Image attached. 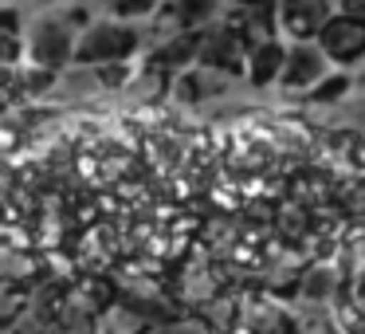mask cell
Instances as JSON below:
<instances>
[{
    "label": "cell",
    "instance_id": "d6986e66",
    "mask_svg": "<svg viewBox=\"0 0 365 334\" xmlns=\"http://www.w3.org/2000/svg\"><path fill=\"white\" fill-rule=\"evenodd\" d=\"M252 4H267V0H228V9H252Z\"/></svg>",
    "mask_w": 365,
    "mask_h": 334
},
{
    "label": "cell",
    "instance_id": "52a82bcc",
    "mask_svg": "<svg viewBox=\"0 0 365 334\" xmlns=\"http://www.w3.org/2000/svg\"><path fill=\"white\" fill-rule=\"evenodd\" d=\"M326 75H330V64L322 59V51H318L314 44H287L275 87L287 91V95H299L302 98L314 83H322Z\"/></svg>",
    "mask_w": 365,
    "mask_h": 334
},
{
    "label": "cell",
    "instance_id": "ac0fdd59",
    "mask_svg": "<svg viewBox=\"0 0 365 334\" xmlns=\"http://www.w3.org/2000/svg\"><path fill=\"white\" fill-rule=\"evenodd\" d=\"M334 12H349V16H361V0H330Z\"/></svg>",
    "mask_w": 365,
    "mask_h": 334
},
{
    "label": "cell",
    "instance_id": "30bf717a",
    "mask_svg": "<svg viewBox=\"0 0 365 334\" xmlns=\"http://www.w3.org/2000/svg\"><path fill=\"white\" fill-rule=\"evenodd\" d=\"M173 95L181 98V103H189V106H197V103H208V98H220L224 91L232 87V79H224V75H216V71H208V67H185L181 75H173Z\"/></svg>",
    "mask_w": 365,
    "mask_h": 334
},
{
    "label": "cell",
    "instance_id": "2e32d148",
    "mask_svg": "<svg viewBox=\"0 0 365 334\" xmlns=\"http://www.w3.org/2000/svg\"><path fill=\"white\" fill-rule=\"evenodd\" d=\"M334 283H338V275H334L330 268H314V271H307V279H302V299H310V303H330L334 295Z\"/></svg>",
    "mask_w": 365,
    "mask_h": 334
},
{
    "label": "cell",
    "instance_id": "5bb4252c",
    "mask_svg": "<svg viewBox=\"0 0 365 334\" xmlns=\"http://www.w3.org/2000/svg\"><path fill=\"white\" fill-rule=\"evenodd\" d=\"M354 91V75L349 71H330L322 83H314V87L302 95V103H310V106H326V103H341V98Z\"/></svg>",
    "mask_w": 365,
    "mask_h": 334
},
{
    "label": "cell",
    "instance_id": "8fae6325",
    "mask_svg": "<svg viewBox=\"0 0 365 334\" xmlns=\"http://www.w3.org/2000/svg\"><path fill=\"white\" fill-rule=\"evenodd\" d=\"M283 51H287L283 40H267V44L247 48L244 75H240V79H244L247 87H271V83L279 79V67H283Z\"/></svg>",
    "mask_w": 365,
    "mask_h": 334
},
{
    "label": "cell",
    "instance_id": "9c48e42d",
    "mask_svg": "<svg viewBox=\"0 0 365 334\" xmlns=\"http://www.w3.org/2000/svg\"><path fill=\"white\" fill-rule=\"evenodd\" d=\"M220 20L240 36V40H244V48H255V44L279 40V32H275V9H271V0H267V4H252V9H228V12H220Z\"/></svg>",
    "mask_w": 365,
    "mask_h": 334
},
{
    "label": "cell",
    "instance_id": "277c9868",
    "mask_svg": "<svg viewBox=\"0 0 365 334\" xmlns=\"http://www.w3.org/2000/svg\"><path fill=\"white\" fill-rule=\"evenodd\" d=\"M224 0H161L158 12L145 24V40H165V36H181V32H200L212 20H220Z\"/></svg>",
    "mask_w": 365,
    "mask_h": 334
},
{
    "label": "cell",
    "instance_id": "8992f818",
    "mask_svg": "<svg viewBox=\"0 0 365 334\" xmlns=\"http://www.w3.org/2000/svg\"><path fill=\"white\" fill-rule=\"evenodd\" d=\"M275 9V32L283 44H314V36L334 16L330 0H271Z\"/></svg>",
    "mask_w": 365,
    "mask_h": 334
},
{
    "label": "cell",
    "instance_id": "9a60e30c",
    "mask_svg": "<svg viewBox=\"0 0 365 334\" xmlns=\"http://www.w3.org/2000/svg\"><path fill=\"white\" fill-rule=\"evenodd\" d=\"M153 326L145 323L142 315H138L134 307H110L106 310V318H98V334H150Z\"/></svg>",
    "mask_w": 365,
    "mask_h": 334
},
{
    "label": "cell",
    "instance_id": "ffe728a7",
    "mask_svg": "<svg viewBox=\"0 0 365 334\" xmlns=\"http://www.w3.org/2000/svg\"><path fill=\"white\" fill-rule=\"evenodd\" d=\"M32 4H43V9H51V4H56V9H63V4H71V0H32Z\"/></svg>",
    "mask_w": 365,
    "mask_h": 334
},
{
    "label": "cell",
    "instance_id": "ba28073f",
    "mask_svg": "<svg viewBox=\"0 0 365 334\" xmlns=\"http://www.w3.org/2000/svg\"><path fill=\"white\" fill-rule=\"evenodd\" d=\"M197 64V32H181V36H165V40L150 44V56H145V67L165 79L181 75L185 67Z\"/></svg>",
    "mask_w": 365,
    "mask_h": 334
},
{
    "label": "cell",
    "instance_id": "5b68a950",
    "mask_svg": "<svg viewBox=\"0 0 365 334\" xmlns=\"http://www.w3.org/2000/svg\"><path fill=\"white\" fill-rule=\"evenodd\" d=\"M244 56H247L244 40L224 20H212L208 28L197 32V67H208V71L236 83L244 75Z\"/></svg>",
    "mask_w": 365,
    "mask_h": 334
},
{
    "label": "cell",
    "instance_id": "3957f363",
    "mask_svg": "<svg viewBox=\"0 0 365 334\" xmlns=\"http://www.w3.org/2000/svg\"><path fill=\"white\" fill-rule=\"evenodd\" d=\"M314 48L330 64V71H354L361 64L365 51V16H349V12H334L326 28L314 36Z\"/></svg>",
    "mask_w": 365,
    "mask_h": 334
},
{
    "label": "cell",
    "instance_id": "7a4b0ae2",
    "mask_svg": "<svg viewBox=\"0 0 365 334\" xmlns=\"http://www.w3.org/2000/svg\"><path fill=\"white\" fill-rule=\"evenodd\" d=\"M145 24H122V20L95 16L75 36L71 67H110V64H134L145 51Z\"/></svg>",
    "mask_w": 365,
    "mask_h": 334
},
{
    "label": "cell",
    "instance_id": "6da1fadb",
    "mask_svg": "<svg viewBox=\"0 0 365 334\" xmlns=\"http://www.w3.org/2000/svg\"><path fill=\"white\" fill-rule=\"evenodd\" d=\"M95 20V12L87 4H67V9L43 12L24 28V59L32 67L48 75H59L71 67V51H75V36Z\"/></svg>",
    "mask_w": 365,
    "mask_h": 334
},
{
    "label": "cell",
    "instance_id": "7c38bea8",
    "mask_svg": "<svg viewBox=\"0 0 365 334\" xmlns=\"http://www.w3.org/2000/svg\"><path fill=\"white\" fill-rule=\"evenodd\" d=\"M24 59V16L16 4H0V64Z\"/></svg>",
    "mask_w": 365,
    "mask_h": 334
},
{
    "label": "cell",
    "instance_id": "4fadbf2b",
    "mask_svg": "<svg viewBox=\"0 0 365 334\" xmlns=\"http://www.w3.org/2000/svg\"><path fill=\"white\" fill-rule=\"evenodd\" d=\"M161 0H91V12H103V20H122V24H145L158 12Z\"/></svg>",
    "mask_w": 365,
    "mask_h": 334
},
{
    "label": "cell",
    "instance_id": "e0dca14e",
    "mask_svg": "<svg viewBox=\"0 0 365 334\" xmlns=\"http://www.w3.org/2000/svg\"><path fill=\"white\" fill-rule=\"evenodd\" d=\"M150 334H216L212 326L205 323V318H197V315H173V318H165V323H158Z\"/></svg>",
    "mask_w": 365,
    "mask_h": 334
}]
</instances>
